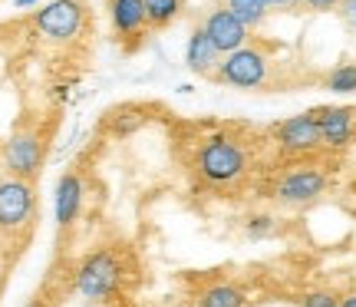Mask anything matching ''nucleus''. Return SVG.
<instances>
[{"instance_id": "obj_8", "label": "nucleus", "mask_w": 356, "mask_h": 307, "mask_svg": "<svg viewBox=\"0 0 356 307\" xmlns=\"http://www.w3.org/2000/svg\"><path fill=\"white\" fill-rule=\"evenodd\" d=\"M204 33H208V40L215 43L218 53H234L244 47V40H248V26L234 17V13L228 10V7H221V10H215L208 20H204Z\"/></svg>"}, {"instance_id": "obj_19", "label": "nucleus", "mask_w": 356, "mask_h": 307, "mask_svg": "<svg viewBox=\"0 0 356 307\" xmlns=\"http://www.w3.org/2000/svg\"><path fill=\"white\" fill-rule=\"evenodd\" d=\"M270 228H274V225H270V218H254V221L248 225V235H254V238H261V235H267Z\"/></svg>"}, {"instance_id": "obj_13", "label": "nucleus", "mask_w": 356, "mask_h": 307, "mask_svg": "<svg viewBox=\"0 0 356 307\" xmlns=\"http://www.w3.org/2000/svg\"><path fill=\"white\" fill-rule=\"evenodd\" d=\"M109 13H113V26L119 37H136V33H142L145 24H149L142 0H113Z\"/></svg>"}, {"instance_id": "obj_7", "label": "nucleus", "mask_w": 356, "mask_h": 307, "mask_svg": "<svg viewBox=\"0 0 356 307\" xmlns=\"http://www.w3.org/2000/svg\"><path fill=\"white\" fill-rule=\"evenodd\" d=\"M320 123V136L327 149H346L356 139V109L350 106H323L314 109Z\"/></svg>"}, {"instance_id": "obj_20", "label": "nucleus", "mask_w": 356, "mask_h": 307, "mask_svg": "<svg viewBox=\"0 0 356 307\" xmlns=\"http://www.w3.org/2000/svg\"><path fill=\"white\" fill-rule=\"evenodd\" d=\"M340 13H343L346 26H353L356 30V0H343V3H340Z\"/></svg>"}, {"instance_id": "obj_10", "label": "nucleus", "mask_w": 356, "mask_h": 307, "mask_svg": "<svg viewBox=\"0 0 356 307\" xmlns=\"http://www.w3.org/2000/svg\"><path fill=\"white\" fill-rule=\"evenodd\" d=\"M40 139L37 132H17L10 142H7V168H10L17 179H26L40 168Z\"/></svg>"}, {"instance_id": "obj_6", "label": "nucleus", "mask_w": 356, "mask_h": 307, "mask_svg": "<svg viewBox=\"0 0 356 307\" xmlns=\"http://www.w3.org/2000/svg\"><path fill=\"white\" fill-rule=\"evenodd\" d=\"M33 212V189L26 179L0 182V228H20Z\"/></svg>"}, {"instance_id": "obj_5", "label": "nucleus", "mask_w": 356, "mask_h": 307, "mask_svg": "<svg viewBox=\"0 0 356 307\" xmlns=\"http://www.w3.org/2000/svg\"><path fill=\"white\" fill-rule=\"evenodd\" d=\"M274 132H277L280 149H284V152H293V155L314 152V149H320V145H323L317 113L291 116V119H284V123H280Z\"/></svg>"}, {"instance_id": "obj_9", "label": "nucleus", "mask_w": 356, "mask_h": 307, "mask_svg": "<svg viewBox=\"0 0 356 307\" xmlns=\"http://www.w3.org/2000/svg\"><path fill=\"white\" fill-rule=\"evenodd\" d=\"M327 189V175L317 172V168H300V172H291L284 175L277 185V198L287 205H304V202H314L317 195H323Z\"/></svg>"}, {"instance_id": "obj_17", "label": "nucleus", "mask_w": 356, "mask_h": 307, "mask_svg": "<svg viewBox=\"0 0 356 307\" xmlns=\"http://www.w3.org/2000/svg\"><path fill=\"white\" fill-rule=\"evenodd\" d=\"M327 90L330 93H356V66L353 63L337 66L330 77H327Z\"/></svg>"}, {"instance_id": "obj_16", "label": "nucleus", "mask_w": 356, "mask_h": 307, "mask_svg": "<svg viewBox=\"0 0 356 307\" xmlns=\"http://www.w3.org/2000/svg\"><path fill=\"white\" fill-rule=\"evenodd\" d=\"M145 3V17L152 26H168L178 13V0H142Z\"/></svg>"}, {"instance_id": "obj_24", "label": "nucleus", "mask_w": 356, "mask_h": 307, "mask_svg": "<svg viewBox=\"0 0 356 307\" xmlns=\"http://www.w3.org/2000/svg\"><path fill=\"white\" fill-rule=\"evenodd\" d=\"M30 3H37V0H17V7H30Z\"/></svg>"}, {"instance_id": "obj_12", "label": "nucleus", "mask_w": 356, "mask_h": 307, "mask_svg": "<svg viewBox=\"0 0 356 307\" xmlns=\"http://www.w3.org/2000/svg\"><path fill=\"white\" fill-rule=\"evenodd\" d=\"M79 202H83V182H79L76 172H66L60 179V185H56V225L60 228L76 221Z\"/></svg>"}, {"instance_id": "obj_21", "label": "nucleus", "mask_w": 356, "mask_h": 307, "mask_svg": "<svg viewBox=\"0 0 356 307\" xmlns=\"http://www.w3.org/2000/svg\"><path fill=\"white\" fill-rule=\"evenodd\" d=\"M300 3H307L310 10H330V7H340L343 0H300Z\"/></svg>"}, {"instance_id": "obj_3", "label": "nucleus", "mask_w": 356, "mask_h": 307, "mask_svg": "<svg viewBox=\"0 0 356 307\" xmlns=\"http://www.w3.org/2000/svg\"><path fill=\"white\" fill-rule=\"evenodd\" d=\"M83 3L79 0H53L43 10H37V26L50 40H73L83 30Z\"/></svg>"}, {"instance_id": "obj_11", "label": "nucleus", "mask_w": 356, "mask_h": 307, "mask_svg": "<svg viewBox=\"0 0 356 307\" xmlns=\"http://www.w3.org/2000/svg\"><path fill=\"white\" fill-rule=\"evenodd\" d=\"M185 63H188L191 73H202V77H211L221 66V53L215 50V43L208 40L204 26H198L188 37V47H185Z\"/></svg>"}, {"instance_id": "obj_15", "label": "nucleus", "mask_w": 356, "mask_h": 307, "mask_svg": "<svg viewBox=\"0 0 356 307\" xmlns=\"http://www.w3.org/2000/svg\"><path fill=\"white\" fill-rule=\"evenodd\" d=\"M228 10L234 13L244 26H257L270 7H267V0H228Z\"/></svg>"}, {"instance_id": "obj_22", "label": "nucleus", "mask_w": 356, "mask_h": 307, "mask_svg": "<svg viewBox=\"0 0 356 307\" xmlns=\"http://www.w3.org/2000/svg\"><path fill=\"white\" fill-rule=\"evenodd\" d=\"M293 3H300V0H267V7H277V10H287Z\"/></svg>"}, {"instance_id": "obj_14", "label": "nucleus", "mask_w": 356, "mask_h": 307, "mask_svg": "<svg viewBox=\"0 0 356 307\" xmlns=\"http://www.w3.org/2000/svg\"><path fill=\"white\" fill-rule=\"evenodd\" d=\"M198 307H248L244 294L238 288H231V284H215V288H208L198 301Z\"/></svg>"}, {"instance_id": "obj_2", "label": "nucleus", "mask_w": 356, "mask_h": 307, "mask_svg": "<svg viewBox=\"0 0 356 307\" xmlns=\"http://www.w3.org/2000/svg\"><path fill=\"white\" fill-rule=\"evenodd\" d=\"M215 79L228 83V86H238V90H254L267 79V60L251 47H241V50L228 53L221 60Z\"/></svg>"}, {"instance_id": "obj_23", "label": "nucleus", "mask_w": 356, "mask_h": 307, "mask_svg": "<svg viewBox=\"0 0 356 307\" xmlns=\"http://www.w3.org/2000/svg\"><path fill=\"white\" fill-rule=\"evenodd\" d=\"M340 307H356V294H350V297H343V301H340Z\"/></svg>"}, {"instance_id": "obj_18", "label": "nucleus", "mask_w": 356, "mask_h": 307, "mask_svg": "<svg viewBox=\"0 0 356 307\" xmlns=\"http://www.w3.org/2000/svg\"><path fill=\"white\" fill-rule=\"evenodd\" d=\"M304 307H340V301L327 291H314V294L304 297Z\"/></svg>"}, {"instance_id": "obj_1", "label": "nucleus", "mask_w": 356, "mask_h": 307, "mask_svg": "<svg viewBox=\"0 0 356 307\" xmlns=\"http://www.w3.org/2000/svg\"><path fill=\"white\" fill-rule=\"evenodd\" d=\"M244 168H248V155L234 139H225L218 136L198 152V172H202L208 182H231L238 179Z\"/></svg>"}, {"instance_id": "obj_4", "label": "nucleus", "mask_w": 356, "mask_h": 307, "mask_svg": "<svg viewBox=\"0 0 356 307\" xmlns=\"http://www.w3.org/2000/svg\"><path fill=\"white\" fill-rule=\"evenodd\" d=\"M119 274H122V271H119V261H115L109 251H96L92 258H86V265H83L76 274L79 294L99 301V297H106L115 288Z\"/></svg>"}]
</instances>
